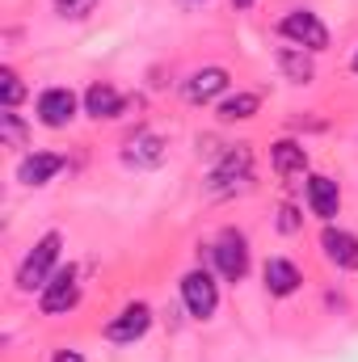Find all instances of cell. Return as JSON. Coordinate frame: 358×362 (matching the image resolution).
I'll list each match as a JSON object with an SVG mask.
<instances>
[{
    "label": "cell",
    "mask_w": 358,
    "mask_h": 362,
    "mask_svg": "<svg viewBox=\"0 0 358 362\" xmlns=\"http://www.w3.org/2000/svg\"><path fill=\"white\" fill-rule=\"evenodd\" d=\"M321 249H325V257H329L337 270H358V236L354 232L325 223V232H321Z\"/></svg>",
    "instance_id": "cell-10"
},
{
    "label": "cell",
    "mask_w": 358,
    "mask_h": 362,
    "mask_svg": "<svg viewBox=\"0 0 358 362\" xmlns=\"http://www.w3.org/2000/svg\"><path fill=\"white\" fill-rule=\"evenodd\" d=\"M51 362H85V354H76V350H55Z\"/></svg>",
    "instance_id": "cell-23"
},
{
    "label": "cell",
    "mask_w": 358,
    "mask_h": 362,
    "mask_svg": "<svg viewBox=\"0 0 358 362\" xmlns=\"http://www.w3.org/2000/svg\"><path fill=\"white\" fill-rule=\"evenodd\" d=\"M308 206H312L316 219L333 223V215L342 211V189H337V181L325 177V173H312V177H308Z\"/></svg>",
    "instance_id": "cell-13"
},
{
    "label": "cell",
    "mask_w": 358,
    "mask_h": 362,
    "mask_svg": "<svg viewBox=\"0 0 358 362\" xmlns=\"http://www.w3.org/2000/svg\"><path fill=\"white\" fill-rule=\"evenodd\" d=\"M148 329H152V308H148V303H127L118 316H110V325H105V341H114V346H131V341H139Z\"/></svg>",
    "instance_id": "cell-7"
},
{
    "label": "cell",
    "mask_w": 358,
    "mask_h": 362,
    "mask_svg": "<svg viewBox=\"0 0 358 362\" xmlns=\"http://www.w3.org/2000/svg\"><path fill=\"white\" fill-rule=\"evenodd\" d=\"M278 34L304 51H325L329 47V25L312 13V8H291L282 21H278Z\"/></svg>",
    "instance_id": "cell-3"
},
{
    "label": "cell",
    "mask_w": 358,
    "mask_h": 362,
    "mask_svg": "<svg viewBox=\"0 0 358 362\" xmlns=\"http://www.w3.org/2000/svg\"><path fill=\"white\" fill-rule=\"evenodd\" d=\"M350 68H354V72H358V51H354V59H350Z\"/></svg>",
    "instance_id": "cell-25"
},
{
    "label": "cell",
    "mask_w": 358,
    "mask_h": 362,
    "mask_svg": "<svg viewBox=\"0 0 358 362\" xmlns=\"http://www.w3.org/2000/svg\"><path fill=\"white\" fill-rule=\"evenodd\" d=\"M253 181V148L249 144H232L219 160H215V169H211V194H236V189H245Z\"/></svg>",
    "instance_id": "cell-2"
},
{
    "label": "cell",
    "mask_w": 358,
    "mask_h": 362,
    "mask_svg": "<svg viewBox=\"0 0 358 362\" xmlns=\"http://www.w3.org/2000/svg\"><path fill=\"white\" fill-rule=\"evenodd\" d=\"M93 8H97V0H55V13L64 21H85Z\"/></svg>",
    "instance_id": "cell-21"
},
{
    "label": "cell",
    "mask_w": 358,
    "mask_h": 362,
    "mask_svg": "<svg viewBox=\"0 0 358 362\" xmlns=\"http://www.w3.org/2000/svg\"><path fill=\"white\" fill-rule=\"evenodd\" d=\"M262 110V97L258 93H236L228 101H219V122H245Z\"/></svg>",
    "instance_id": "cell-18"
},
{
    "label": "cell",
    "mask_w": 358,
    "mask_h": 362,
    "mask_svg": "<svg viewBox=\"0 0 358 362\" xmlns=\"http://www.w3.org/2000/svg\"><path fill=\"white\" fill-rule=\"evenodd\" d=\"M232 4H236V8H253L258 0H232Z\"/></svg>",
    "instance_id": "cell-24"
},
{
    "label": "cell",
    "mask_w": 358,
    "mask_h": 362,
    "mask_svg": "<svg viewBox=\"0 0 358 362\" xmlns=\"http://www.w3.org/2000/svg\"><path fill=\"white\" fill-rule=\"evenodd\" d=\"M232 85V76H228V68H198L190 81H185V101H194V105H207V101H215L219 93H228Z\"/></svg>",
    "instance_id": "cell-12"
},
{
    "label": "cell",
    "mask_w": 358,
    "mask_h": 362,
    "mask_svg": "<svg viewBox=\"0 0 358 362\" xmlns=\"http://www.w3.org/2000/svg\"><path fill=\"white\" fill-rule=\"evenodd\" d=\"M304 228V219H299V211L295 206H278V232H287V236H295Z\"/></svg>",
    "instance_id": "cell-22"
},
{
    "label": "cell",
    "mask_w": 358,
    "mask_h": 362,
    "mask_svg": "<svg viewBox=\"0 0 358 362\" xmlns=\"http://www.w3.org/2000/svg\"><path fill=\"white\" fill-rule=\"evenodd\" d=\"M59 249H64V236L59 232H47V236H38L34 240V249L25 253V262L17 266V291H42L47 282H51V274L59 266Z\"/></svg>",
    "instance_id": "cell-1"
},
{
    "label": "cell",
    "mask_w": 358,
    "mask_h": 362,
    "mask_svg": "<svg viewBox=\"0 0 358 362\" xmlns=\"http://www.w3.org/2000/svg\"><path fill=\"white\" fill-rule=\"evenodd\" d=\"M278 72L291 81V85H312L316 68H312V55H304V47H278Z\"/></svg>",
    "instance_id": "cell-17"
},
{
    "label": "cell",
    "mask_w": 358,
    "mask_h": 362,
    "mask_svg": "<svg viewBox=\"0 0 358 362\" xmlns=\"http://www.w3.org/2000/svg\"><path fill=\"white\" fill-rule=\"evenodd\" d=\"M165 156H169V144L156 131H135L122 144V165L127 169H156V165H165Z\"/></svg>",
    "instance_id": "cell-8"
},
{
    "label": "cell",
    "mask_w": 358,
    "mask_h": 362,
    "mask_svg": "<svg viewBox=\"0 0 358 362\" xmlns=\"http://www.w3.org/2000/svg\"><path fill=\"white\" fill-rule=\"evenodd\" d=\"M81 303V278L76 270L68 266V270H55L51 274V282L38 291V308H42V316H64V312H72Z\"/></svg>",
    "instance_id": "cell-6"
},
{
    "label": "cell",
    "mask_w": 358,
    "mask_h": 362,
    "mask_svg": "<svg viewBox=\"0 0 358 362\" xmlns=\"http://www.w3.org/2000/svg\"><path fill=\"white\" fill-rule=\"evenodd\" d=\"M270 165H274L278 177H299V173L308 169V148H304L299 139H278V144L270 148Z\"/></svg>",
    "instance_id": "cell-16"
},
{
    "label": "cell",
    "mask_w": 358,
    "mask_h": 362,
    "mask_svg": "<svg viewBox=\"0 0 358 362\" xmlns=\"http://www.w3.org/2000/svg\"><path fill=\"white\" fill-rule=\"evenodd\" d=\"M0 139H4L8 148H25L30 127L21 122V114H17V110H4V114H0Z\"/></svg>",
    "instance_id": "cell-19"
},
{
    "label": "cell",
    "mask_w": 358,
    "mask_h": 362,
    "mask_svg": "<svg viewBox=\"0 0 358 362\" xmlns=\"http://www.w3.org/2000/svg\"><path fill=\"white\" fill-rule=\"evenodd\" d=\"M211 257H215V270H219L224 282H241L249 274V240H245V232L224 228L219 240L211 245Z\"/></svg>",
    "instance_id": "cell-4"
},
{
    "label": "cell",
    "mask_w": 358,
    "mask_h": 362,
    "mask_svg": "<svg viewBox=\"0 0 358 362\" xmlns=\"http://www.w3.org/2000/svg\"><path fill=\"white\" fill-rule=\"evenodd\" d=\"M38 122L42 127H51V131H64L72 118H76V93L64 89V85H55V89H42L38 93Z\"/></svg>",
    "instance_id": "cell-9"
},
{
    "label": "cell",
    "mask_w": 358,
    "mask_h": 362,
    "mask_svg": "<svg viewBox=\"0 0 358 362\" xmlns=\"http://www.w3.org/2000/svg\"><path fill=\"white\" fill-rule=\"evenodd\" d=\"M25 97V85H21V76L13 72V68H0V101H4V110H17V101Z\"/></svg>",
    "instance_id": "cell-20"
},
{
    "label": "cell",
    "mask_w": 358,
    "mask_h": 362,
    "mask_svg": "<svg viewBox=\"0 0 358 362\" xmlns=\"http://www.w3.org/2000/svg\"><path fill=\"white\" fill-rule=\"evenodd\" d=\"M262 278H266V291L274 295V299L295 295V291H299V282H304L299 266H295V262H287V257H270L266 270H262Z\"/></svg>",
    "instance_id": "cell-15"
},
{
    "label": "cell",
    "mask_w": 358,
    "mask_h": 362,
    "mask_svg": "<svg viewBox=\"0 0 358 362\" xmlns=\"http://www.w3.org/2000/svg\"><path fill=\"white\" fill-rule=\"evenodd\" d=\"M122 110H127V97L114 89L110 81H93L89 89H85V114H89L93 122H110Z\"/></svg>",
    "instance_id": "cell-11"
},
{
    "label": "cell",
    "mask_w": 358,
    "mask_h": 362,
    "mask_svg": "<svg viewBox=\"0 0 358 362\" xmlns=\"http://www.w3.org/2000/svg\"><path fill=\"white\" fill-rule=\"evenodd\" d=\"M64 165H68V160H64L59 152H30V156H21V165H17V181H21V185H47Z\"/></svg>",
    "instance_id": "cell-14"
},
{
    "label": "cell",
    "mask_w": 358,
    "mask_h": 362,
    "mask_svg": "<svg viewBox=\"0 0 358 362\" xmlns=\"http://www.w3.org/2000/svg\"><path fill=\"white\" fill-rule=\"evenodd\" d=\"M181 303H185V312L194 320H211L215 308H219V282H215V274H207V270L185 274L181 278Z\"/></svg>",
    "instance_id": "cell-5"
}]
</instances>
